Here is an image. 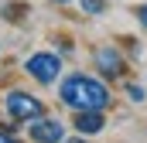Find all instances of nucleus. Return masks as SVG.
I'll return each mask as SVG.
<instances>
[{
	"mask_svg": "<svg viewBox=\"0 0 147 143\" xmlns=\"http://www.w3.org/2000/svg\"><path fill=\"white\" fill-rule=\"evenodd\" d=\"M0 143H24L14 136V123H0Z\"/></svg>",
	"mask_w": 147,
	"mask_h": 143,
	"instance_id": "9",
	"label": "nucleus"
},
{
	"mask_svg": "<svg viewBox=\"0 0 147 143\" xmlns=\"http://www.w3.org/2000/svg\"><path fill=\"white\" fill-rule=\"evenodd\" d=\"M48 3H55V7H69V3H75V0H48Z\"/></svg>",
	"mask_w": 147,
	"mask_h": 143,
	"instance_id": "12",
	"label": "nucleus"
},
{
	"mask_svg": "<svg viewBox=\"0 0 147 143\" xmlns=\"http://www.w3.org/2000/svg\"><path fill=\"white\" fill-rule=\"evenodd\" d=\"M58 102L65 109H106L113 106V92L106 85V78H96V75H86V72H72L65 78H58Z\"/></svg>",
	"mask_w": 147,
	"mask_h": 143,
	"instance_id": "1",
	"label": "nucleus"
},
{
	"mask_svg": "<svg viewBox=\"0 0 147 143\" xmlns=\"http://www.w3.org/2000/svg\"><path fill=\"white\" fill-rule=\"evenodd\" d=\"M134 17H137V24L147 31V3H140V7H134Z\"/></svg>",
	"mask_w": 147,
	"mask_h": 143,
	"instance_id": "10",
	"label": "nucleus"
},
{
	"mask_svg": "<svg viewBox=\"0 0 147 143\" xmlns=\"http://www.w3.org/2000/svg\"><path fill=\"white\" fill-rule=\"evenodd\" d=\"M72 126L82 136H96L106 130V112L103 109H79V112H72Z\"/></svg>",
	"mask_w": 147,
	"mask_h": 143,
	"instance_id": "6",
	"label": "nucleus"
},
{
	"mask_svg": "<svg viewBox=\"0 0 147 143\" xmlns=\"http://www.w3.org/2000/svg\"><path fill=\"white\" fill-rule=\"evenodd\" d=\"M79 7H82V14H89V17L106 14V0H79Z\"/></svg>",
	"mask_w": 147,
	"mask_h": 143,
	"instance_id": "7",
	"label": "nucleus"
},
{
	"mask_svg": "<svg viewBox=\"0 0 147 143\" xmlns=\"http://www.w3.org/2000/svg\"><path fill=\"white\" fill-rule=\"evenodd\" d=\"M92 65H96V72H99L103 78H123V75H127V58H123V51L113 48V44H103V48L92 51Z\"/></svg>",
	"mask_w": 147,
	"mask_h": 143,
	"instance_id": "5",
	"label": "nucleus"
},
{
	"mask_svg": "<svg viewBox=\"0 0 147 143\" xmlns=\"http://www.w3.org/2000/svg\"><path fill=\"white\" fill-rule=\"evenodd\" d=\"M3 112L10 123H31L38 116H45V102L38 99L34 92H24V89H7L3 92Z\"/></svg>",
	"mask_w": 147,
	"mask_h": 143,
	"instance_id": "2",
	"label": "nucleus"
},
{
	"mask_svg": "<svg viewBox=\"0 0 147 143\" xmlns=\"http://www.w3.org/2000/svg\"><path fill=\"white\" fill-rule=\"evenodd\" d=\"M65 143H92V136H82L79 133V136H65Z\"/></svg>",
	"mask_w": 147,
	"mask_h": 143,
	"instance_id": "11",
	"label": "nucleus"
},
{
	"mask_svg": "<svg viewBox=\"0 0 147 143\" xmlns=\"http://www.w3.org/2000/svg\"><path fill=\"white\" fill-rule=\"evenodd\" d=\"M123 92H127L130 102H144V99H147V85H137V82H127Z\"/></svg>",
	"mask_w": 147,
	"mask_h": 143,
	"instance_id": "8",
	"label": "nucleus"
},
{
	"mask_svg": "<svg viewBox=\"0 0 147 143\" xmlns=\"http://www.w3.org/2000/svg\"><path fill=\"white\" fill-rule=\"evenodd\" d=\"M28 140L31 143H65V123L58 116H38L28 123Z\"/></svg>",
	"mask_w": 147,
	"mask_h": 143,
	"instance_id": "4",
	"label": "nucleus"
},
{
	"mask_svg": "<svg viewBox=\"0 0 147 143\" xmlns=\"http://www.w3.org/2000/svg\"><path fill=\"white\" fill-rule=\"evenodd\" d=\"M62 55L58 51H31L24 58V72L34 78L38 85H55L62 78Z\"/></svg>",
	"mask_w": 147,
	"mask_h": 143,
	"instance_id": "3",
	"label": "nucleus"
}]
</instances>
